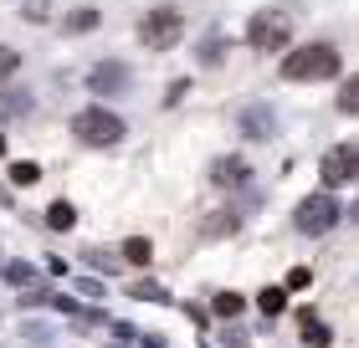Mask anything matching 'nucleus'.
<instances>
[{
  "label": "nucleus",
  "instance_id": "obj_4",
  "mask_svg": "<svg viewBox=\"0 0 359 348\" xmlns=\"http://www.w3.org/2000/svg\"><path fill=\"white\" fill-rule=\"evenodd\" d=\"M180 36H185V15H180L175 6H154L149 15H144V26H139V41L149 46V52H170Z\"/></svg>",
  "mask_w": 359,
  "mask_h": 348
},
{
  "label": "nucleus",
  "instance_id": "obj_26",
  "mask_svg": "<svg viewBox=\"0 0 359 348\" xmlns=\"http://www.w3.org/2000/svg\"><path fill=\"white\" fill-rule=\"evenodd\" d=\"M0 154H6V134H0Z\"/></svg>",
  "mask_w": 359,
  "mask_h": 348
},
{
  "label": "nucleus",
  "instance_id": "obj_18",
  "mask_svg": "<svg viewBox=\"0 0 359 348\" xmlns=\"http://www.w3.org/2000/svg\"><path fill=\"white\" fill-rule=\"evenodd\" d=\"M6 281H15V287H31V281H36V272H31L26 261H6Z\"/></svg>",
  "mask_w": 359,
  "mask_h": 348
},
{
  "label": "nucleus",
  "instance_id": "obj_6",
  "mask_svg": "<svg viewBox=\"0 0 359 348\" xmlns=\"http://www.w3.org/2000/svg\"><path fill=\"white\" fill-rule=\"evenodd\" d=\"M323 185H329V190L354 185V144H339V148L323 154Z\"/></svg>",
  "mask_w": 359,
  "mask_h": 348
},
{
  "label": "nucleus",
  "instance_id": "obj_16",
  "mask_svg": "<svg viewBox=\"0 0 359 348\" xmlns=\"http://www.w3.org/2000/svg\"><path fill=\"white\" fill-rule=\"evenodd\" d=\"M241 221H236V210H216V221H205V236H231Z\"/></svg>",
  "mask_w": 359,
  "mask_h": 348
},
{
  "label": "nucleus",
  "instance_id": "obj_8",
  "mask_svg": "<svg viewBox=\"0 0 359 348\" xmlns=\"http://www.w3.org/2000/svg\"><path fill=\"white\" fill-rule=\"evenodd\" d=\"M210 179H216L221 190H241L252 179V164L247 159H236V154H226V159H210Z\"/></svg>",
  "mask_w": 359,
  "mask_h": 348
},
{
  "label": "nucleus",
  "instance_id": "obj_7",
  "mask_svg": "<svg viewBox=\"0 0 359 348\" xmlns=\"http://www.w3.org/2000/svg\"><path fill=\"white\" fill-rule=\"evenodd\" d=\"M128 88H134V72L123 62H97L88 72V92H128Z\"/></svg>",
  "mask_w": 359,
  "mask_h": 348
},
{
  "label": "nucleus",
  "instance_id": "obj_14",
  "mask_svg": "<svg viewBox=\"0 0 359 348\" xmlns=\"http://www.w3.org/2000/svg\"><path fill=\"white\" fill-rule=\"evenodd\" d=\"M257 307H262L267 318H277V312L287 307V292H283V287H262V292H257Z\"/></svg>",
  "mask_w": 359,
  "mask_h": 348
},
{
  "label": "nucleus",
  "instance_id": "obj_11",
  "mask_svg": "<svg viewBox=\"0 0 359 348\" xmlns=\"http://www.w3.org/2000/svg\"><path fill=\"white\" fill-rule=\"evenodd\" d=\"M210 312H216V318H241V312H247V297L241 292H216L210 297Z\"/></svg>",
  "mask_w": 359,
  "mask_h": 348
},
{
  "label": "nucleus",
  "instance_id": "obj_20",
  "mask_svg": "<svg viewBox=\"0 0 359 348\" xmlns=\"http://www.w3.org/2000/svg\"><path fill=\"white\" fill-rule=\"evenodd\" d=\"M128 297H144V302H165V287H159V281H139L134 292Z\"/></svg>",
  "mask_w": 359,
  "mask_h": 348
},
{
  "label": "nucleus",
  "instance_id": "obj_3",
  "mask_svg": "<svg viewBox=\"0 0 359 348\" xmlns=\"http://www.w3.org/2000/svg\"><path fill=\"white\" fill-rule=\"evenodd\" d=\"M72 134L83 139V144H93V148H108V144H118L128 128H123L118 113H108V108H83L72 118Z\"/></svg>",
  "mask_w": 359,
  "mask_h": 348
},
{
  "label": "nucleus",
  "instance_id": "obj_10",
  "mask_svg": "<svg viewBox=\"0 0 359 348\" xmlns=\"http://www.w3.org/2000/svg\"><path fill=\"white\" fill-rule=\"evenodd\" d=\"M241 128H247V139H272L277 118H272V108H247L241 113Z\"/></svg>",
  "mask_w": 359,
  "mask_h": 348
},
{
  "label": "nucleus",
  "instance_id": "obj_12",
  "mask_svg": "<svg viewBox=\"0 0 359 348\" xmlns=\"http://www.w3.org/2000/svg\"><path fill=\"white\" fill-rule=\"evenodd\" d=\"M46 225H52V230H72L77 225V210L67 200H52V205H46Z\"/></svg>",
  "mask_w": 359,
  "mask_h": 348
},
{
  "label": "nucleus",
  "instance_id": "obj_5",
  "mask_svg": "<svg viewBox=\"0 0 359 348\" xmlns=\"http://www.w3.org/2000/svg\"><path fill=\"white\" fill-rule=\"evenodd\" d=\"M339 200H334V190L329 195H308V200H298V210H292V225L303 230V236H323V230H334L339 225Z\"/></svg>",
  "mask_w": 359,
  "mask_h": 348
},
{
  "label": "nucleus",
  "instance_id": "obj_25",
  "mask_svg": "<svg viewBox=\"0 0 359 348\" xmlns=\"http://www.w3.org/2000/svg\"><path fill=\"white\" fill-rule=\"evenodd\" d=\"M226 348H247V338H241L236 328H226Z\"/></svg>",
  "mask_w": 359,
  "mask_h": 348
},
{
  "label": "nucleus",
  "instance_id": "obj_1",
  "mask_svg": "<svg viewBox=\"0 0 359 348\" xmlns=\"http://www.w3.org/2000/svg\"><path fill=\"white\" fill-rule=\"evenodd\" d=\"M339 67H344V57H339L334 41H308L292 57H283V77L287 82H323V77H334Z\"/></svg>",
  "mask_w": 359,
  "mask_h": 348
},
{
  "label": "nucleus",
  "instance_id": "obj_15",
  "mask_svg": "<svg viewBox=\"0 0 359 348\" xmlns=\"http://www.w3.org/2000/svg\"><path fill=\"white\" fill-rule=\"evenodd\" d=\"M36 179H41V164H31V159L11 164V185H36Z\"/></svg>",
  "mask_w": 359,
  "mask_h": 348
},
{
  "label": "nucleus",
  "instance_id": "obj_23",
  "mask_svg": "<svg viewBox=\"0 0 359 348\" xmlns=\"http://www.w3.org/2000/svg\"><path fill=\"white\" fill-rule=\"evenodd\" d=\"M339 108H344V113L359 108V82H344V97H339Z\"/></svg>",
  "mask_w": 359,
  "mask_h": 348
},
{
  "label": "nucleus",
  "instance_id": "obj_21",
  "mask_svg": "<svg viewBox=\"0 0 359 348\" xmlns=\"http://www.w3.org/2000/svg\"><path fill=\"white\" fill-rule=\"evenodd\" d=\"M15 67H21V57H15L11 46H0V82H6V77H11Z\"/></svg>",
  "mask_w": 359,
  "mask_h": 348
},
{
  "label": "nucleus",
  "instance_id": "obj_17",
  "mask_svg": "<svg viewBox=\"0 0 359 348\" xmlns=\"http://www.w3.org/2000/svg\"><path fill=\"white\" fill-rule=\"evenodd\" d=\"M97 21H103V15H97L93 6H83V11H72V15H67V31H93Z\"/></svg>",
  "mask_w": 359,
  "mask_h": 348
},
{
  "label": "nucleus",
  "instance_id": "obj_19",
  "mask_svg": "<svg viewBox=\"0 0 359 348\" xmlns=\"http://www.w3.org/2000/svg\"><path fill=\"white\" fill-rule=\"evenodd\" d=\"M221 57H226V41H221V36H205V41H201V62H205V67H216Z\"/></svg>",
  "mask_w": 359,
  "mask_h": 348
},
{
  "label": "nucleus",
  "instance_id": "obj_9",
  "mask_svg": "<svg viewBox=\"0 0 359 348\" xmlns=\"http://www.w3.org/2000/svg\"><path fill=\"white\" fill-rule=\"evenodd\" d=\"M298 323H303V343H308V348H329V343H334V328L323 323L313 307H298Z\"/></svg>",
  "mask_w": 359,
  "mask_h": 348
},
{
  "label": "nucleus",
  "instance_id": "obj_22",
  "mask_svg": "<svg viewBox=\"0 0 359 348\" xmlns=\"http://www.w3.org/2000/svg\"><path fill=\"white\" fill-rule=\"evenodd\" d=\"M298 287H308V267H292L287 281H283V292H298Z\"/></svg>",
  "mask_w": 359,
  "mask_h": 348
},
{
  "label": "nucleus",
  "instance_id": "obj_2",
  "mask_svg": "<svg viewBox=\"0 0 359 348\" xmlns=\"http://www.w3.org/2000/svg\"><path fill=\"white\" fill-rule=\"evenodd\" d=\"M292 26H298V11L292 6H272V11H257L247 21V41L257 52H283L292 41Z\"/></svg>",
  "mask_w": 359,
  "mask_h": 348
},
{
  "label": "nucleus",
  "instance_id": "obj_13",
  "mask_svg": "<svg viewBox=\"0 0 359 348\" xmlns=\"http://www.w3.org/2000/svg\"><path fill=\"white\" fill-rule=\"evenodd\" d=\"M123 261H128V267H149V261H154V246L144 241V236L123 241Z\"/></svg>",
  "mask_w": 359,
  "mask_h": 348
},
{
  "label": "nucleus",
  "instance_id": "obj_24",
  "mask_svg": "<svg viewBox=\"0 0 359 348\" xmlns=\"http://www.w3.org/2000/svg\"><path fill=\"white\" fill-rule=\"evenodd\" d=\"M185 92H190V82H185V77H180V82H175V88L165 92V108H175V103H180V97H185Z\"/></svg>",
  "mask_w": 359,
  "mask_h": 348
}]
</instances>
